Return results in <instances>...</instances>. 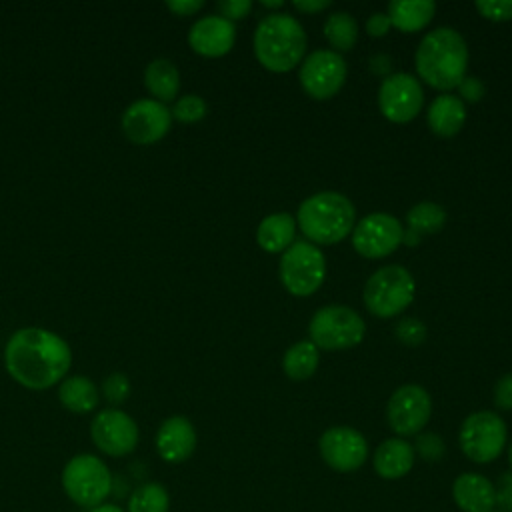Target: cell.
<instances>
[{"label":"cell","instance_id":"28","mask_svg":"<svg viewBox=\"0 0 512 512\" xmlns=\"http://www.w3.org/2000/svg\"><path fill=\"white\" fill-rule=\"evenodd\" d=\"M324 36L336 52H348L358 40V22L350 12H332L324 22Z\"/></svg>","mask_w":512,"mask_h":512},{"label":"cell","instance_id":"19","mask_svg":"<svg viewBox=\"0 0 512 512\" xmlns=\"http://www.w3.org/2000/svg\"><path fill=\"white\" fill-rule=\"evenodd\" d=\"M452 500L462 512H490L496 506L494 482L478 472H464L452 482Z\"/></svg>","mask_w":512,"mask_h":512},{"label":"cell","instance_id":"24","mask_svg":"<svg viewBox=\"0 0 512 512\" xmlns=\"http://www.w3.org/2000/svg\"><path fill=\"white\" fill-rule=\"evenodd\" d=\"M144 86L162 104L176 100L180 92V72L168 58H154L144 68Z\"/></svg>","mask_w":512,"mask_h":512},{"label":"cell","instance_id":"14","mask_svg":"<svg viewBox=\"0 0 512 512\" xmlns=\"http://www.w3.org/2000/svg\"><path fill=\"white\" fill-rule=\"evenodd\" d=\"M90 438L94 446L114 458L128 456L138 446V424L120 408H104L90 422Z\"/></svg>","mask_w":512,"mask_h":512},{"label":"cell","instance_id":"38","mask_svg":"<svg viewBox=\"0 0 512 512\" xmlns=\"http://www.w3.org/2000/svg\"><path fill=\"white\" fill-rule=\"evenodd\" d=\"M484 84L480 78L476 76H464L462 82L458 84V98L464 102H478L482 96H484Z\"/></svg>","mask_w":512,"mask_h":512},{"label":"cell","instance_id":"7","mask_svg":"<svg viewBox=\"0 0 512 512\" xmlns=\"http://www.w3.org/2000/svg\"><path fill=\"white\" fill-rule=\"evenodd\" d=\"M366 324L360 314L342 304L322 306L308 324L310 342L320 350H346L364 340Z\"/></svg>","mask_w":512,"mask_h":512},{"label":"cell","instance_id":"9","mask_svg":"<svg viewBox=\"0 0 512 512\" xmlns=\"http://www.w3.org/2000/svg\"><path fill=\"white\" fill-rule=\"evenodd\" d=\"M508 430L504 420L490 410H478L464 418L458 430L462 454L474 464L494 462L506 446Z\"/></svg>","mask_w":512,"mask_h":512},{"label":"cell","instance_id":"10","mask_svg":"<svg viewBox=\"0 0 512 512\" xmlns=\"http://www.w3.org/2000/svg\"><path fill=\"white\" fill-rule=\"evenodd\" d=\"M172 126L170 108L154 98H140L128 104L120 118L122 134L138 146L160 142Z\"/></svg>","mask_w":512,"mask_h":512},{"label":"cell","instance_id":"25","mask_svg":"<svg viewBox=\"0 0 512 512\" xmlns=\"http://www.w3.org/2000/svg\"><path fill=\"white\" fill-rule=\"evenodd\" d=\"M60 404L74 414H90L100 402V392L88 376H70L58 384Z\"/></svg>","mask_w":512,"mask_h":512},{"label":"cell","instance_id":"33","mask_svg":"<svg viewBox=\"0 0 512 512\" xmlns=\"http://www.w3.org/2000/svg\"><path fill=\"white\" fill-rule=\"evenodd\" d=\"M414 452L424 458L426 462H436L442 460L446 454V444L444 440L434 434V432H424V434H416V444H414Z\"/></svg>","mask_w":512,"mask_h":512},{"label":"cell","instance_id":"45","mask_svg":"<svg viewBox=\"0 0 512 512\" xmlns=\"http://www.w3.org/2000/svg\"><path fill=\"white\" fill-rule=\"evenodd\" d=\"M508 462H510V472H512V444L508 448Z\"/></svg>","mask_w":512,"mask_h":512},{"label":"cell","instance_id":"21","mask_svg":"<svg viewBox=\"0 0 512 512\" xmlns=\"http://www.w3.org/2000/svg\"><path fill=\"white\" fill-rule=\"evenodd\" d=\"M426 122L436 136L450 138L462 130L466 122V106L458 96L450 92L440 94L430 102L426 110Z\"/></svg>","mask_w":512,"mask_h":512},{"label":"cell","instance_id":"4","mask_svg":"<svg viewBox=\"0 0 512 512\" xmlns=\"http://www.w3.org/2000/svg\"><path fill=\"white\" fill-rule=\"evenodd\" d=\"M296 224L312 244H338L352 232L356 208L344 194L322 190L298 206Z\"/></svg>","mask_w":512,"mask_h":512},{"label":"cell","instance_id":"39","mask_svg":"<svg viewBox=\"0 0 512 512\" xmlns=\"http://www.w3.org/2000/svg\"><path fill=\"white\" fill-rule=\"evenodd\" d=\"M390 18L386 12H374L366 20V32L372 38H382L390 30Z\"/></svg>","mask_w":512,"mask_h":512},{"label":"cell","instance_id":"20","mask_svg":"<svg viewBox=\"0 0 512 512\" xmlns=\"http://www.w3.org/2000/svg\"><path fill=\"white\" fill-rule=\"evenodd\" d=\"M416 460L414 446L404 438H386L380 442L372 456L374 472L384 480H398L404 478Z\"/></svg>","mask_w":512,"mask_h":512},{"label":"cell","instance_id":"8","mask_svg":"<svg viewBox=\"0 0 512 512\" xmlns=\"http://www.w3.org/2000/svg\"><path fill=\"white\" fill-rule=\"evenodd\" d=\"M278 276L282 286L292 296H310L324 282L326 258L316 244L308 240H296L290 248L282 252Z\"/></svg>","mask_w":512,"mask_h":512},{"label":"cell","instance_id":"17","mask_svg":"<svg viewBox=\"0 0 512 512\" xmlns=\"http://www.w3.org/2000/svg\"><path fill=\"white\" fill-rule=\"evenodd\" d=\"M234 42L236 26L220 14L202 16L188 30V46L204 58H220L228 54Z\"/></svg>","mask_w":512,"mask_h":512},{"label":"cell","instance_id":"43","mask_svg":"<svg viewBox=\"0 0 512 512\" xmlns=\"http://www.w3.org/2000/svg\"><path fill=\"white\" fill-rule=\"evenodd\" d=\"M90 512H126V510L120 508L118 504H108V502H104V504H100V506H96V508H90Z\"/></svg>","mask_w":512,"mask_h":512},{"label":"cell","instance_id":"29","mask_svg":"<svg viewBox=\"0 0 512 512\" xmlns=\"http://www.w3.org/2000/svg\"><path fill=\"white\" fill-rule=\"evenodd\" d=\"M170 496L160 482H144L128 498V512H168Z\"/></svg>","mask_w":512,"mask_h":512},{"label":"cell","instance_id":"5","mask_svg":"<svg viewBox=\"0 0 512 512\" xmlns=\"http://www.w3.org/2000/svg\"><path fill=\"white\" fill-rule=\"evenodd\" d=\"M416 294L414 276L400 264L378 268L364 284L362 300L366 310L378 318H392L404 312Z\"/></svg>","mask_w":512,"mask_h":512},{"label":"cell","instance_id":"34","mask_svg":"<svg viewBox=\"0 0 512 512\" xmlns=\"http://www.w3.org/2000/svg\"><path fill=\"white\" fill-rule=\"evenodd\" d=\"M476 10L494 22L512 20V0H478Z\"/></svg>","mask_w":512,"mask_h":512},{"label":"cell","instance_id":"35","mask_svg":"<svg viewBox=\"0 0 512 512\" xmlns=\"http://www.w3.org/2000/svg\"><path fill=\"white\" fill-rule=\"evenodd\" d=\"M216 10L222 18L234 22V20H242L244 16L250 14L252 2L250 0H220L216 4Z\"/></svg>","mask_w":512,"mask_h":512},{"label":"cell","instance_id":"16","mask_svg":"<svg viewBox=\"0 0 512 512\" xmlns=\"http://www.w3.org/2000/svg\"><path fill=\"white\" fill-rule=\"evenodd\" d=\"M320 458L336 472H354L368 458V442L352 426H332L318 440Z\"/></svg>","mask_w":512,"mask_h":512},{"label":"cell","instance_id":"12","mask_svg":"<svg viewBox=\"0 0 512 512\" xmlns=\"http://www.w3.org/2000/svg\"><path fill=\"white\" fill-rule=\"evenodd\" d=\"M432 414L430 394L418 384H402L386 404V420L398 438L416 436L424 430Z\"/></svg>","mask_w":512,"mask_h":512},{"label":"cell","instance_id":"18","mask_svg":"<svg viewBox=\"0 0 512 512\" xmlns=\"http://www.w3.org/2000/svg\"><path fill=\"white\" fill-rule=\"evenodd\" d=\"M196 428L194 424L180 414L168 416L154 438L156 444V452L160 454V458L168 464H180L186 462L194 450H196Z\"/></svg>","mask_w":512,"mask_h":512},{"label":"cell","instance_id":"41","mask_svg":"<svg viewBox=\"0 0 512 512\" xmlns=\"http://www.w3.org/2000/svg\"><path fill=\"white\" fill-rule=\"evenodd\" d=\"M330 0H294L292 6L298 10V12H304V14H316V12H322L326 8H330Z\"/></svg>","mask_w":512,"mask_h":512},{"label":"cell","instance_id":"11","mask_svg":"<svg viewBox=\"0 0 512 512\" xmlns=\"http://www.w3.org/2000/svg\"><path fill=\"white\" fill-rule=\"evenodd\" d=\"M346 62L336 50H314L300 64L298 80L302 90L314 100H328L346 82Z\"/></svg>","mask_w":512,"mask_h":512},{"label":"cell","instance_id":"3","mask_svg":"<svg viewBox=\"0 0 512 512\" xmlns=\"http://www.w3.org/2000/svg\"><path fill=\"white\" fill-rule=\"evenodd\" d=\"M306 52L302 24L286 12L264 16L254 30L256 60L270 72H288L300 64Z\"/></svg>","mask_w":512,"mask_h":512},{"label":"cell","instance_id":"32","mask_svg":"<svg viewBox=\"0 0 512 512\" xmlns=\"http://www.w3.org/2000/svg\"><path fill=\"white\" fill-rule=\"evenodd\" d=\"M394 336L404 346H418L426 340V326L418 318L408 316V318H402L396 322Z\"/></svg>","mask_w":512,"mask_h":512},{"label":"cell","instance_id":"2","mask_svg":"<svg viewBox=\"0 0 512 512\" xmlns=\"http://www.w3.org/2000/svg\"><path fill=\"white\" fill-rule=\"evenodd\" d=\"M414 64L420 80L442 90L458 88L468 68V46L462 34L450 26H440L424 34L420 40Z\"/></svg>","mask_w":512,"mask_h":512},{"label":"cell","instance_id":"37","mask_svg":"<svg viewBox=\"0 0 512 512\" xmlns=\"http://www.w3.org/2000/svg\"><path fill=\"white\" fill-rule=\"evenodd\" d=\"M494 404L500 410H512V372L500 376L494 384Z\"/></svg>","mask_w":512,"mask_h":512},{"label":"cell","instance_id":"26","mask_svg":"<svg viewBox=\"0 0 512 512\" xmlns=\"http://www.w3.org/2000/svg\"><path fill=\"white\" fill-rule=\"evenodd\" d=\"M436 4L432 0H392L388 2L390 24L402 32H418L434 18Z\"/></svg>","mask_w":512,"mask_h":512},{"label":"cell","instance_id":"30","mask_svg":"<svg viewBox=\"0 0 512 512\" xmlns=\"http://www.w3.org/2000/svg\"><path fill=\"white\" fill-rule=\"evenodd\" d=\"M208 112V104L202 96L198 94H184L176 98L174 106L170 108L172 120H178L182 124H194L200 122Z\"/></svg>","mask_w":512,"mask_h":512},{"label":"cell","instance_id":"46","mask_svg":"<svg viewBox=\"0 0 512 512\" xmlns=\"http://www.w3.org/2000/svg\"><path fill=\"white\" fill-rule=\"evenodd\" d=\"M490 512H502V510H490Z\"/></svg>","mask_w":512,"mask_h":512},{"label":"cell","instance_id":"36","mask_svg":"<svg viewBox=\"0 0 512 512\" xmlns=\"http://www.w3.org/2000/svg\"><path fill=\"white\" fill-rule=\"evenodd\" d=\"M494 496L496 506H500L502 512H512V472H504L498 476L494 484Z\"/></svg>","mask_w":512,"mask_h":512},{"label":"cell","instance_id":"40","mask_svg":"<svg viewBox=\"0 0 512 512\" xmlns=\"http://www.w3.org/2000/svg\"><path fill=\"white\" fill-rule=\"evenodd\" d=\"M166 8L176 16H192L204 8V0H168Z\"/></svg>","mask_w":512,"mask_h":512},{"label":"cell","instance_id":"6","mask_svg":"<svg viewBox=\"0 0 512 512\" xmlns=\"http://www.w3.org/2000/svg\"><path fill=\"white\" fill-rule=\"evenodd\" d=\"M62 488L74 504L96 508L112 492V472L96 454H76L62 470Z\"/></svg>","mask_w":512,"mask_h":512},{"label":"cell","instance_id":"42","mask_svg":"<svg viewBox=\"0 0 512 512\" xmlns=\"http://www.w3.org/2000/svg\"><path fill=\"white\" fill-rule=\"evenodd\" d=\"M392 64V60L386 56V54H376V56H372L370 58V70L374 72V74H386V76H390V66Z\"/></svg>","mask_w":512,"mask_h":512},{"label":"cell","instance_id":"31","mask_svg":"<svg viewBox=\"0 0 512 512\" xmlns=\"http://www.w3.org/2000/svg\"><path fill=\"white\" fill-rule=\"evenodd\" d=\"M130 392H132L130 378L126 374H122V372H112L102 382V394L112 404V408L124 404L128 400Z\"/></svg>","mask_w":512,"mask_h":512},{"label":"cell","instance_id":"23","mask_svg":"<svg viewBox=\"0 0 512 512\" xmlns=\"http://www.w3.org/2000/svg\"><path fill=\"white\" fill-rule=\"evenodd\" d=\"M256 242L266 252H284L296 242V218L288 212H276L260 220Z\"/></svg>","mask_w":512,"mask_h":512},{"label":"cell","instance_id":"15","mask_svg":"<svg viewBox=\"0 0 512 512\" xmlns=\"http://www.w3.org/2000/svg\"><path fill=\"white\" fill-rule=\"evenodd\" d=\"M424 104V92L420 82L406 72H394L386 76L378 88V108L382 116L394 124H406L414 120Z\"/></svg>","mask_w":512,"mask_h":512},{"label":"cell","instance_id":"22","mask_svg":"<svg viewBox=\"0 0 512 512\" xmlns=\"http://www.w3.org/2000/svg\"><path fill=\"white\" fill-rule=\"evenodd\" d=\"M406 224H408V230H404L402 244L416 246L422 236L436 234L444 228L446 210L440 204L430 200L418 202L406 212Z\"/></svg>","mask_w":512,"mask_h":512},{"label":"cell","instance_id":"27","mask_svg":"<svg viewBox=\"0 0 512 512\" xmlns=\"http://www.w3.org/2000/svg\"><path fill=\"white\" fill-rule=\"evenodd\" d=\"M320 362V352L310 340H300L292 344L282 356V370L290 380H306L310 378Z\"/></svg>","mask_w":512,"mask_h":512},{"label":"cell","instance_id":"44","mask_svg":"<svg viewBox=\"0 0 512 512\" xmlns=\"http://www.w3.org/2000/svg\"><path fill=\"white\" fill-rule=\"evenodd\" d=\"M260 6L262 8H268V10H274V8H282L284 6V2L282 0H260Z\"/></svg>","mask_w":512,"mask_h":512},{"label":"cell","instance_id":"1","mask_svg":"<svg viewBox=\"0 0 512 512\" xmlns=\"http://www.w3.org/2000/svg\"><path fill=\"white\" fill-rule=\"evenodd\" d=\"M4 366L20 386L48 390L66 378L72 366V350L60 334L26 326L10 334L4 346Z\"/></svg>","mask_w":512,"mask_h":512},{"label":"cell","instance_id":"13","mask_svg":"<svg viewBox=\"0 0 512 512\" xmlns=\"http://www.w3.org/2000/svg\"><path fill=\"white\" fill-rule=\"evenodd\" d=\"M404 238L402 222L386 212H372L360 218L352 228L354 250L370 260L392 254Z\"/></svg>","mask_w":512,"mask_h":512}]
</instances>
